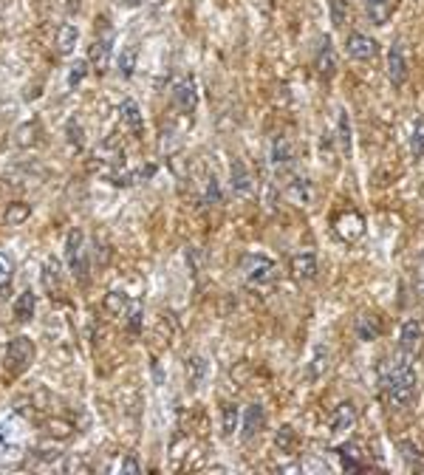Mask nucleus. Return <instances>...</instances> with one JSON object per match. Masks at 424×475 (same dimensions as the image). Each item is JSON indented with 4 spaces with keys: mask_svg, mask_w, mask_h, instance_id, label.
<instances>
[{
    "mask_svg": "<svg viewBox=\"0 0 424 475\" xmlns=\"http://www.w3.org/2000/svg\"><path fill=\"white\" fill-rule=\"evenodd\" d=\"M411 150H413V156L416 159H424V119L416 122V128H413V136H411Z\"/></svg>",
    "mask_w": 424,
    "mask_h": 475,
    "instance_id": "29",
    "label": "nucleus"
},
{
    "mask_svg": "<svg viewBox=\"0 0 424 475\" xmlns=\"http://www.w3.org/2000/svg\"><path fill=\"white\" fill-rule=\"evenodd\" d=\"M286 196L297 204V207H308L311 199H314V187L308 179H291L289 187H286Z\"/></svg>",
    "mask_w": 424,
    "mask_h": 475,
    "instance_id": "16",
    "label": "nucleus"
},
{
    "mask_svg": "<svg viewBox=\"0 0 424 475\" xmlns=\"http://www.w3.org/2000/svg\"><path fill=\"white\" fill-rule=\"evenodd\" d=\"M379 334H382V323H379L376 314H362V317H357V337H359V340L371 342V340H379Z\"/></svg>",
    "mask_w": 424,
    "mask_h": 475,
    "instance_id": "18",
    "label": "nucleus"
},
{
    "mask_svg": "<svg viewBox=\"0 0 424 475\" xmlns=\"http://www.w3.org/2000/svg\"><path fill=\"white\" fill-rule=\"evenodd\" d=\"M238 428V408L235 405H223V436H232Z\"/></svg>",
    "mask_w": 424,
    "mask_h": 475,
    "instance_id": "34",
    "label": "nucleus"
},
{
    "mask_svg": "<svg viewBox=\"0 0 424 475\" xmlns=\"http://www.w3.org/2000/svg\"><path fill=\"white\" fill-rule=\"evenodd\" d=\"M314 68H317V74H320V77H325V79H331V77L337 74V54H334V45H331V40H328V37H323V40H320V45H317V54H314Z\"/></svg>",
    "mask_w": 424,
    "mask_h": 475,
    "instance_id": "7",
    "label": "nucleus"
},
{
    "mask_svg": "<svg viewBox=\"0 0 424 475\" xmlns=\"http://www.w3.org/2000/svg\"><path fill=\"white\" fill-rule=\"evenodd\" d=\"M291 274L297 280H314L317 277V255L314 252H300L291 257Z\"/></svg>",
    "mask_w": 424,
    "mask_h": 475,
    "instance_id": "13",
    "label": "nucleus"
},
{
    "mask_svg": "<svg viewBox=\"0 0 424 475\" xmlns=\"http://www.w3.org/2000/svg\"><path fill=\"white\" fill-rule=\"evenodd\" d=\"M269 159H272V167L274 173H289L294 167V150H291V142L286 136H274L272 139V147H269Z\"/></svg>",
    "mask_w": 424,
    "mask_h": 475,
    "instance_id": "6",
    "label": "nucleus"
},
{
    "mask_svg": "<svg viewBox=\"0 0 424 475\" xmlns=\"http://www.w3.org/2000/svg\"><path fill=\"white\" fill-rule=\"evenodd\" d=\"M37 357V345L28 340V337H14L9 345H6V354H3V365L11 376H20L28 371V365L34 362Z\"/></svg>",
    "mask_w": 424,
    "mask_h": 475,
    "instance_id": "2",
    "label": "nucleus"
},
{
    "mask_svg": "<svg viewBox=\"0 0 424 475\" xmlns=\"http://www.w3.org/2000/svg\"><path fill=\"white\" fill-rule=\"evenodd\" d=\"M345 51H348V57L365 62V60H374V57L379 54V43H376L374 37L362 34V31H354V34H348V40H345Z\"/></svg>",
    "mask_w": 424,
    "mask_h": 475,
    "instance_id": "5",
    "label": "nucleus"
},
{
    "mask_svg": "<svg viewBox=\"0 0 424 475\" xmlns=\"http://www.w3.org/2000/svg\"><path fill=\"white\" fill-rule=\"evenodd\" d=\"M204 201H207V204H221V187H218L215 176H212L210 181H207V193H204Z\"/></svg>",
    "mask_w": 424,
    "mask_h": 475,
    "instance_id": "35",
    "label": "nucleus"
},
{
    "mask_svg": "<svg viewBox=\"0 0 424 475\" xmlns=\"http://www.w3.org/2000/svg\"><path fill=\"white\" fill-rule=\"evenodd\" d=\"M422 337H424V328L419 320H405V325H402V331H399V348H402V354H416L419 351V345H422Z\"/></svg>",
    "mask_w": 424,
    "mask_h": 475,
    "instance_id": "10",
    "label": "nucleus"
},
{
    "mask_svg": "<svg viewBox=\"0 0 424 475\" xmlns=\"http://www.w3.org/2000/svg\"><path fill=\"white\" fill-rule=\"evenodd\" d=\"M133 68H136V48L130 45L119 57V71H122V77H133Z\"/></svg>",
    "mask_w": 424,
    "mask_h": 475,
    "instance_id": "30",
    "label": "nucleus"
},
{
    "mask_svg": "<svg viewBox=\"0 0 424 475\" xmlns=\"http://www.w3.org/2000/svg\"><path fill=\"white\" fill-rule=\"evenodd\" d=\"M119 470H122V473H139V462H136V459H125V462L119 464Z\"/></svg>",
    "mask_w": 424,
    "mask_h": 475,
    "instance_id": "36",
    "label": "nucleus"
},
{
    "mask_svg": "<svg viewBox=\"0 0 424 475\" xmlns=\"http://www.w3.org/2000/svg\"><path fill=\"white\" fill-rule=\"evenodd\" d=\"M125 306H128V297H125V294H119V291H108V297H105V308H108V311L122 314Z\"/></svg>",
    "mask_w": 424,
    "mask_h": 475,
    "instance_id": "33",
    "label": "nucleus"
},
{
    "mask_svg": "<svg viewBox=\"0 0 424 475\" xmlns=\"http://www.w3.org/2000/svg\"><path fill=\"white\" fill-rule=\"evenodd\" d=\"M422 294H424V272H422Z\"/></svg>",
    "mask_w": 424,
    "mask_h": 475,
    "instance_id": "39",
    "label": "nucleus"
},
{
    "mask_svg": "<svg viewBox=\"0 0 424 475\" xmlns=\"http://www.w3.org/2000/svg\"><path fill=\"white\" fill-rule=\"evenodd\" d=\"M379 391L385 396V402L394 408V410H402L413 402L416 396V371L405 357H394L382 365L379 371Z\"/></svg>",
    "mask_w": 424,
    "mask_h": 475,
    "instance_id": "1",
    "label": "nucleus"
},
{
    "mask_svg": "<svg viewBox=\"0 0 424 475\" xmlns=\"http://www.w3.org/2000/svg\"><path fill=\"white\" fill-rule=\"evenodd\" d=\"M365 233V221H362V216L359 213H345V216H340L337 218V235L342 238V240H357V238Z\"/></svg>",
    "mask_w": 424,
    "mask_h": 475,
    "instance_id": "12",
    "label": "nucleus"
},
{
    "mask_svg": "<svg viewBox=\"0 0 424 475\" xmlns=\"http://www.w3.org/2000/svg\"><path fill=\"white\" fill-rule=\"evenodd\" d=\"M274 272H277V266H274V260L266 257V255H246V257H243V274H246V280L255 283V286L269 283V280L274 277Z\"/></svg>",
    "mask_w": 424,
    "mask_h": 475,
    "instance_id": "4",
    "label": "nucleus"
},
{
    "mask_svg": "<svg viewBox=\"0 0 424 475\" xmlns=\"http://www.w3.org/2000/svg\"><path fill=\"white\" fill-rule=\"evenodd\" d=\"M337 456H340V462H342L345 470H362V467H365V464L357 459V456H359V447H357V445H342V447H337Z\"/></svg>",
    "mask_w": 424,
    "mask_h": 475,
    "instance_id": "23",
    "label": "nucleus"
},
{
    "mask_svg": "<svg viewBox=\"0 0 424 475\" xmlns=\"http://www.w3.org/2000/svg\"><path fill=\"white\" fill-rule=\"evenodd\" d=\"M77 40H79V28L74 23H62L60 34H57V51L60 54H71L74 45H77Z\"/></svg>",
    "mask_w": 424,
    "mask_h": 475,
    "instance_id": "21",
    "label": "nucleus"
},
{
    "mask_svg": "<svg viewBox=\"0 0 424 475\" xmlns=\"http://www.w3.org/2000/svg\"><path fill=\"white\" fill-rule=\"evenodd\" d=\"M43 283H45L48 291L60 286V260H54V257L45 260V266H43Z\"/></svg>",
    "mask_w": 424,
    "mask_h": 475,
    "instance_id": "26",
    "label": "nucleus"
},
{
    "mask_svg": "<svg viewBox=\"0 0 424 475\" xmlns=\"http://www.w3.org/2000/svg\"><path fill=\"white\" fill-rule=\"evenodd\" d=\"M34 308H37V294H34V291L17 294V300H14V317H17L20 323H28V320L34 317Z\"/></svg>",
    "mask_w": 424,
    "mask_h": 475,
    "instance_id": "20",
    "label": "nucleus"
},
{
    "mask_svg": "<svg viewBox=\"0 0 424 475\" xmlns=\"http://www.w3.org/2000/svg\"><path fill=\"white\" fill-rule=\"evenodd\" d=\"M328 9H331V23L334 28H345L348 17H351V9L345 0H328Z\"/></svg>",
    "mask_w": 424,
    "mask_h": 475,
    "instance_id": "25",
    "label": "nucleus"
},
{
    "mask_svg": "<svg viewBox=\"0 0 424 475\" xmlns=\"http://www.w3.org/2000/svg\"><path fill=\"white\" fill-rule=\"evenodd\" d=\"M28 213H31L28 204H11V207L6 210V224H11V227H14V224H23V221L28 218Z\"/></svg>",
    "mask_w": 424,
    "mask_h": 475,
    "instance_id": "31",
    "label": "nucleus"
},
{
    "mask_svg": "<svg viewBox=\"0 0 424 475\" xmlns=\"http://www.w3.org/2000/svg\"><path fill=\"white\" fill-rule=\"evenodd\" d=\"M65 260H68L74 280L79 286H85L88 283V252H85V240H82L79 230H71L65 238Z\"/></svg>",
    "mask_w": 424,
    "mask_h": 475,
    "instance_id": "3",
    "label": "nucleus"
},
{
    "mask_svg": "<svg viewBox=\"0 0 424 475\" xmlns=\"http://www.w3.org/2000/svg\"><path fill=\"white\" fill-rule=\"evenodd\" d=\"M408 60H405V51H402V45H394L391 51H388V77H391V82H394V88H402L405 82H408Z\"/></svg>",
    "mask_w": 424,
    "mask_h": 475,
    "instance_id": "9",
    "label": "nucleus"
},
{
    "mask_svg": "<svg viewBox=\"0 0 424 475\" xmlns=\"http://www.w3.org/2000/svg\"><path fill=\"white\" fill-rule=\"evenodd\" d=\"M88 65H91L96 74H105V71H108V65H111V37L94 40L91 51H88Z\"/></svg>",
    "mask_w": 424,
    "mask_h": 475,
    "instance_id": "11",
    "label": "nucleus"
},
{
    "mask_svg": "<svg viewBox=\"0 0 424 475\" xmlns=\"http://www.w3.org/2000/svg\"><path fill=\"white\" fill-rule=\"evenodd\" d=\"M122 3H125V6H130V9H133V6H139V3H145V0H122Z\"/></svg>",
    "mask_w": 424,
    "mask_h": 475,
    "instance_id": "38",
    "label": "nucleus"
},
{
    "mask_svg": "<svg viewBox=\"0 0 424 475\" xmlns=\"http://www.w3.org/2000/svg\"><path fill=\"white\" fill-rule=\"evenodd\" d=\"M294 442H297V436H294V428H289V425H283V428L277 430V436H274V445H277L280 453H291V450H294Z\"/></svg>",
    "mask_w": 424,
    "mask_h": 475,
    "instance_id": "27",
    "label": "nucleus"
},
{
    "mask_svg": "<svg viewBox=\"0 0 424 475\" xmlns=\"http://www.w3.org/2000/svg\"><path fill=\"white\" fill-rule=\"evenodd\" d=\"M368 3V14L376 26H385L391 17H394V9H396V0H365Z\"/></svg>",
    "mask_w": 424,
    "mask_h": 475,
    "instance_id": "19",
    "label": "nucleus"
},
{
    "mask_svg": "<svg viewBox=\"0 0 424 475\" xmlns=\"http://www.w3.org/2000/svg\"><path fill=\"white\" fill-rule=\"evenodd\" d=\"M88 74V60H77L71 68H68V88H77Z\"/></svg>",
    "mask_w": 424,
    "mask_h": 475,
    "instance_id": "28",
    "label": "nucleus"
},
{
    "mask_svg": "<svg viewBox=\"0 0 424 475\" xmlns=\"http://www.w3.org/2000/svg\"><path fill=\"white\" fill-rule=\"evenodd\" d=\"M263 425H266V410L260 405H249L246 413H243V433L240 436L249 442L263 430Z\"/></svg>",
    "mask_w": 424,
    "mask_h": 475,
    "instance_id": "14",
    "label": "nucleus"
},
{
    "mask_svg": "<svg viewBox=\"0 0 424 475\" xmlns=\"http://www.w3.org/2000/svg\"><path fill=\"white\" fill-rule=\"evenodd\" d=\"M122 119L130 125L133 133H142V130H145V116H142V111H139V105H136L133 99H125V102H122Z\"/></svg>",
    "mask_w": 424,
    "mask_h": 475,
    "instance_id": "22",
    "label": "nucleus"
},
{
    "mask_svg": "<svg viewBox=\"0 0 424 475\" xmlns=\"http://www.w3.org/2000/svg\"><path fill=\"white\" fill-rule=\"evenodd\" d=\"M173 105L182 111V113H193L199 108V91H196V82L193 79H182L176 88H173Z\"/></svg>",
    "mask_w": 424,
    "mask_h": 475,
    "instance_id": "8",
    "label": "nucleus"
},
{
    "mask_svg": "<svg viewBox=\"0 0 424 475\" xmlns=\"http://www.w3.org/2000/svg\"><path fill=\"white\" fill-rule=\"evenodd\" d=\"M340 145H342V153H351V125L345 111H340Z\"/></svg>",
    "mask_w": 424,
    "mask_h": 475,
    "instance_id": "32",
    "label": "nucleus"
},
{
    "mask_svg": "<svg viewBox=\"0 0 424 475\" xmlns=\"http://www.w3.org/2000/svg\"><path fill=\"white\" fill-rule=\"evenodd\" d=\"M357 425V408L351 402H342L331 416V433H348Z\"/></svg>",
    "mask_w": 424,
    "mask_h": 475,
    "instance_id": "15",
    "label": "nucleus"
},
{
    "mask_svg": "<svg viewBox=\"0 0 424 475\" xmlns=\"http://www.w3.org/2000/svg\"><path fill=\"white\" fill-rule=\"evenodd\" d=\"M229 176H232V190H235V196H249V193H252V176H249V170H246V164H243L240 159L232 162Z\"/></svg>",
    "mask_w": 424,
    "mask_h": 475,
    "instance_id": "17",
    "label": "nucleus"
},
{
    "mask_svg": "<svg viewBox=\"0 0 424 475\" xmlns=\"http://www.w3.org/2000/svg\"><path fill=\"white\" fill-rule=\"evenodd\" d=\"M11 280H14V266H11V260L0 252V300L9 297V291H11Z\"/></svg>",
    "mask_w": 424,
    "mask_h": 475,
    "instance_id": "24",
    "label": "nucleus"
},
{
    "mask_svg": "<svg viewBox=\"0 0 424 475\" xmlns=\"http://www.w3.org/2000/svg\"><path fill=\"white\" fill-rule=\"evenodd\" d=\"M139 325H142V311L136 308V311L130 314V331H133V334H139Z\"/></svg>",
    "mask_w": 424,
    "mask_h": 475,
    "instance_id": "37",
    "label": "nucleus"
}]
</instances>
